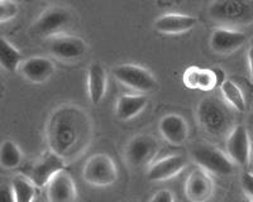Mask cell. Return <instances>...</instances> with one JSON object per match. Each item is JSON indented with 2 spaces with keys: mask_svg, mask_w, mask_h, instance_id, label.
<instances>
[{
  "mask_svg": "<svg viewBox=\"0 0 253 202\" xmlns=\"http://www.w3.org/2000/svg\"><path fill=\"white\" fill-rule=\"evenodd\" d=\"M92 136V123L83 107L66 104L49 115L46 127L51 152L66 162L75 161L86 150Z\"/></svg>",
  "mask_w": 253,
  "mask_h": 202,
  "instance_id": "obj_1",
  "label": "cell"
},
{
  "mask_svg": "<svg viewBox=\"0 0 253 202\" xmlns=\"http://www.w3.org/2000/svg\"><path fill=\"white\" fill-rule=\"evenodd\" d=\"M209 17L228 26H246L253 22V0H223L209 6Z\"/></svg>",
  "mask_w": 253,
  "mask_h": 202,
  "instance_id": "obj_2",
  "label": "cell"
},
{
  "mask_svg": "<svg viewBox=\"0 0 253 202\" xmlns=\"http://www.w3.org/2000/svg\"><path fill=\"white\" fill-rule=\"evenodd\" d=\"M83 179L95 187H108L118 179V168L114 159L105 153L90 157L83 167Z\"/></svg>",
  "mask_w": 253,
  "mask_h": 202,
  "instance_id": "obj_3",
  "label": "cell"
},
{
  "mask_svg": "<svg viewBox=\"0 0 253 202\" xmlns=\"http://www.w3.org/2000/svg\"><path fill=\"white\" fill-rule=\"evenodd\" d=\"M200 127L208 134L214 136L223 135L229 128V116L215 99L208 98L202 100L196 110Z\"/></svg>",
  "mask_w": 253,
  "mask_h": 202,
  "instance_id": "obj_4",
  "label": "cell"
},
{
  "mask_svg": "<svg viewBox=\"0 0 253 202\" xmlns=\"http://www.w3.org/2000/svg\"><path fill=\"white\" fill-rule=\"evenodd\" d=\"M193 159L202 169L208 173L229 176L236 169V163L223 153L220 149L213 145L200 144L193 149Z\"/></svg>",
  "mask_w": 253,
  "mask_h": 202,
  "instance_id": "obj_5",
  "label": "cell"
},
{
  "mask_svg": "<svg viewBox=\"0 0 253 202\" xmlns=\"http://www.w3.org/2000/svg\"><path fill=\"white\" fill-rule=\"evenodd\" d=\"M66 162L53 152H46L43 156L33 162L24 169V174L37 188L47 187L53 177L65 170Z\"/></svg>",
  "mask_w": 253,
  "mask_h": 202,
  "instance_id": "obj_6",
  "label": "cell"
},
{
  "mask_svg": "<svg viewBox=\"0 0 253 202\" xmlns=\"http://www.w3.org/2000/svg\"><path fill=\"white\" fill-rule=\"evenodd\" d=\"M115 80L122 85L142 93H150L157 87L155 76L144 67L133 64H123L112 69Z\"/></svg>",
  "mask_w": 253,
  "mask_h": 202,
  "instance_id": "obj_7",
  "label": "cell"
},
{
  "mask_svg": "<svg viewBox=\"0 0 253 202\" xmlns=\"http://www.w3.org/2000/svg\"><path fill=\"white\" fill-rule=\"evenodd\" d=\"M160 144L153 136L147 134H138L133 136L126 147V163L130 167L141 168L144 166L150 165L152 159L157 156Z\"/></svg>",
  "mask_w": 253,
  "mask_h": 202,
  "instance_id": "obj_8",
  "label": "cell"
},
{
  "mask_svg": "<svg viewBox=\"0 0 253 202\" xmlns=\"http://www.w3.org/2000/svg\"><path fill=\"white\" fill-rule=\"evenodd\" d=\"M72 15L66 8L52 6L44 10L33 24V32L42 37L56 35L71 23Z\"/></svg>",
  "mask_w": 253,
  "mask_h": 202,
  "instance_id": "obj_9",
  "label": "cell"
},
{
  "mask_svg": "<svg viewBox=\"0 0 253 202\" xmlns=\"http://www.w3.org/2000/svg\"><path fill=\"white\" fill-rule=\"evenodd\" d=\"M252 141L245 125H237L230 130L225 141V152L228 157L238 166L248 165L251 161Z\"/></svg>",
  "mask_w": 253,
  "mask_h": 202,
  "instance_id": "obj_10",
  "label": "cell"
},
{
  "mask_svg": "<svg viewBox=\"0 0 253 202\" xmlns=\"http://www.w3.org/2000/svg\"><path fill=\"white\" fill-rule=\"evenodd\" d=\"M214 181L207 170L199 168L187 176L185 182V195L191 202H207L214 195Z\"/></svg>",
  "mask_w": 253,
  "mask_h": 202,
  "instance_id": "obj_11",
  "label": "cell"
},
{
  "mask_svg": "<svg viewBox=\"0 0 253 202\" xmlns=\"http://www.w3.org/2000/svg\"><path fill=\"white\" fill-rule=\"evenodd\" d=\"M187 161L180 154L167 156L155 162L148 170L147 178L151 182H165L180 174L186 168Z\"/></svg>",
  "mask_w": 253,
  "mask_h": 202,
  "instance_id": "obj_12",
  "label": "cell"
},
{
  "mask_svg": "<svg viewBox=\"0 0 253 202\" xmlns=\"http://www.w3.org/2000/svg\"><path fill=\"white\" fill-rule=\"evenodd\" d=\"M46 188L48 202H75L78 197L75 181L66 170L56 174Z\"/></svg>",
  "mask_w": 253,
  "mask_h": 202,
  "instance_id": "obj_13",
  "label": "cell"
},
{
  "mask_svg": "<svg viewBox=\"0 0 253 202\" xmlns=\"http://www.w3.org/2000/svg\"><path fill=\"white\" fill-rule=\"evenodd\" d=\"M49 51L56 58L63 61H75L86 53L84 39L74 35H60L51 40Z\"/></svg>",
  "mask_w": 253,
  "mask_h": 202,
  "instance_id": "obj_14",
  "label": "cell"
},
{
  "mask_svg": "<svg viewBox=\"0 0 253 202\" xmlns=\"http://www.w3.org/2000/svg\"><path fill=\"white\" fill-rule=\"evenodd\" d=\"M162 138L172 145H181L189 138V125L185 118L178 114H167L162 116L158 124Z\"/></svg>",
  "mask_w": 253,
  "mask_h": 202,
  "instance_id": "obj_15",
  "label": "cell"
},
{
  "mask_svg": "<svg viewBox=\"0 0 253 202\" xmlns=\"http://www.w3.org/2000/svg\"><path fill=\"white\" fill-rule=\"evenodd\" d=\"M246 34L230 28H218L210 35V47L216 53H232L245 44Z\"/></svg>",
  "mask_w": 253,
  "mask_h": 202,
  "instance_id": "obj_16",
  "label": "cell"
},
{
  "mask_svg": "<svg viewBox=\"0 0 253 202\" xmlns=\"http://www.w3.org/2000/svg\"><path fill=\"white\" fill-rule=\"evenodd\" d=\"M198 19L193 15L180 14V13H167L155 20V29L165 34H180L195 28Z\"/></svg>",
  "mask_w": 253,
  "mask_h": 202,
  "instance_id": "obj_17",
  "label": "cell"
},
{
  "mask_svg": "<svg viewBox=\"0 0 253 202\" xmlns=\"http://www.w3.org/2000/svg\"><path fill=\"white\" fill-rule=\"evenodd\" d=\"M219 69L202 68V67H189L182 75L185 86L200 91H210L220 82Z\"/></svg>",
  "mask_w": 253,
  "mask_h": 202,
  "instance_id": "obj_18",
  "label": "cell"
},
{
  "mask_svg": "<svg viewBox=\"0 0 253 202\" xmlns=\"http://www.w3.org/2000/svg\"><path fill=\"white\" fill-rule=\"evenodd\" d=\"M19 71L33 84H42L55 73V65L46 57H32L24 61Z\"/></svg>",
  "mask_w": 253,
  "mask_h": 202,
  "instance_id": "obj_19",
  "label": "cell"
},
{
  "mask_svg": "<svg viewBox=\"0 0 253 202\" xmlns=\"http://www.w3.org/2000/svg\"><path fill=\"white\" fill-rule=\"evenodd\" d=\"M108 87L107 71L100 64L95 62L87 68V94L94 105H99L105 96Z\"/></svg>",
  "mask_w": 253,
  "mask_h": 202,
  "instance_id": "obj_20",
  "label": "cell"
},
{
  "mask_svg": "<svg viewBox=\"0 0 253 202\" xmlns=\"http://www.w3.org/2000/svg\"><path fill=\"white\" fill-rule=\"evenodd\" d=\"M148 99L146 95H122L115 105V114L119 120H130L143 111Z\"/></svg>",
  "mask_w": 253,
  "mask_h": 202,
  "instance_id": "obj_21",
  "label": "cell"
},
{
  "mask_svg": "<svg viewBox=\"0 0 253 202\" xmlns=\"http://www.w3.org/2000/svg\"><path fill=\"white\" fill-rule=\"evenodd\" d=\"M23 56L8 39L1 38L0 43V64L9 72H15L23 64Z\"/></svg>",
  "mask_w": 253,
  "mask_h": 202,
  "instance_id": "obj_22",
  "label": "cell"
},
{
  "mask_svg": "<svg viewBox=\"0 0 253 202\" xmlns=\"http://www.w3.org/2000/svg\"><path fill=\"white\" fill-rule=\"evenodd\" d=\"M23 162V154L17 143L4 140L0 147V165L5 169H17Z\"/></svg>",
  "mask_w": 253,
  "mask_h": 202,
  "instance_id": "obj_23",
  "label": "cell"
},
{
  "mask_svg": "<svg viewBox=\"0 0 253 202\" xmlns=\"http://www.w3.org/2000/svg\"><path fill=\"white\" fill-rule=\"evenodd\" d=\"M15 202H35L37 199L36 187L26 176H15L10 182Z\"/></svg>",
  "mask_w": 253,
  "mask_h": 202,
  "instance_id": "obj_24",
  "label": "cell"
},
{
  "mask_svg": "<svg viewBox=\"0 0 253 202\" xmlns=\"http://www.w3.org/2000/svg\"><path fill=\"white\" fill-rule=\"evenodd\" d=\"M220 91L221 95L224 98V100L227 101L230 106L233 107L234 110L242 113L246 110V98L243 91L241 90V87L233 82V81L224 80L223 84L220 85Z\"/></svg>",
  "mask_w": 253,
  "mask_h": 202,
  "instance_id": "obj_25",
  "label": "cell"
},
{
  "mask_svg": "<svg viewBox=\"0 0 253 202\" xmlns=\"http://www.w3.org/2000/svg\"><path fill=\"white\" fill-rule=\"evenodd\" d=\"M19 8L18 4L14 1H9V0H1L0 1V22L5 23L12 20L13 18L17 17Z\"/></svg>",
  "mask_w": 253,
  "mask_h": 202,
  "instance_id": "obj_26",
  "label": "cell"
},
{
  "mask_svg": "<svg viewBox=\"0 0 253 202\" xmlns=\"http://www.w3.org/2000/svg\"><path fill=\"white\" fill-rule=\"evenodd\" d=\"M242 188H243V192L246 194L248 200L253 201V173L251 172H246L243 173L241 178Z\"/></svg>",
  "mask_w": 253,
  "mask_h": 202,
  "instance_id": "obj_27",
  "label": "cell"
},
{
  "mask_svg": "<svg viewBox=\"0 0 253 202\" xmlns=\"http://www.w3.org/2000/svg\"><path fill=\"white\" fill-rule=\"evenodd\" d=\"M148 202H175V197L170 190H158Z\"/></svg>",
  "mask_w": 253,
  "mask_h": 202,
  "instance_id": "obj_28",
  "label": "cell"
},
{
  "mask_svg": "<svg viewBox=\"0 0 253 202\" xmlns=\"http://www.w3.org/2000/svg\"><path fill=\"white\" fill-rule=\"evenodd\" d=\"M0 202H15L10 185H6V183L1 185V187H0Z\"/></svg>",
  "mask_w": 253,
  "mask_h": 202,
  "instance_id": "obj_29",
  "label": "cell"
},
{
  "mask_svg": "<svg viewBox=\"0 0 253 202\" xmlns=\"http://www.w3.org/2000/svg\"><path fill=\"white\" fill-rule=\"evenodd\" d=\"M247 58H248V67H250L251 80H252V82H253V44L250 47V48H248Z\"/></svg>",
  "mask_w": 253,
  "mask_h": 202,
  "instance_id": "obj_30",
  "label": "cell"
},
{
  "mask_svg": "<svg viewBox=\"0 0 253 202\" xmlns=\"http://www.w3.org/2000/svg\"><path fill=\"white\" fill-rule=\"evenodd\" d=\"M251 162L253 163V143H252V150H251Z\"/></svg>",
  "mask_w": 253,
  "mask_h": 202,
  "instance_id": "obj_31",
  "label": "cell"
},
{
  "mask_svg": "<svg viewBox=\"0 0 253 202\" xmlns=\"http://www.w3.org/2000/svg\"><path fill=\"white\" fill-rule=\"evenodd\" d=\"M35 202H41V201H40V200H38V199H36Z\"/></svg>",
  "mask_w": 253,
  "mask_h": 202,
  "instance_id": "obj_32",
  "label": "cell"
},
{
  "mask_svg": "<svg viewBox=\"0 0 253 202\" xmlns=\"http://www.w3.org/2000/svg\"><path fill=\"white\" fill-rule=\"evenodd\" d=\"M246 202H253V201H251V200H247V201H246Z\"/></svg>",
  "mask_w": 253,
  "mask_h": 202,
  "instance_id": "obj_33",
  "label": "cell"
}]
</instances>
